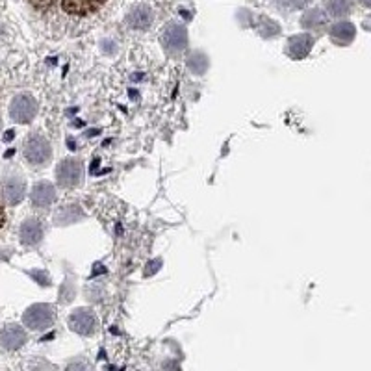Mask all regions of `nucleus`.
Returning <instances> with one entry per match:
<instances>
[{"label": "nucleus", "mask_w": 371, "mask_h": 371, "mask_svg": "<svg viewBox=\"0 0 371 371\" xmlns=\"http://www.w3.org/2000/svg\"><path fill=\"white\" fill-rule=\"evenodd\" d=\"M314 45V37L308 34H301V36H294L288 43V53L292 58H305L310 48Z\"/></svg>", "instance_id": "obj_11"}, {"label": "nucleus", "mask_w": 371, "mask_h": 371, "mask_svg": "<svg viewBox=\"0 0 371 371\" xmlns=\"http://www.w3.org/2000/svg\"><path fill=\"white\" fill-rule=\"evenodd\" d=\"M26 342V332H24L19 325H10L6 329L2 330L0 334V343L2 348H6L8 351H15L19 349L23 343Z\"/></svg>", "instance_id": "obj_10"}, {"label": "nucleus", "mask_w": 371, "mask_h": 371, "mask_svg": "<svg viewBox=\"0 0 371 371\" xmlns=\"http://www.w3.org/2000/svg\"><path fill=\"white\" fill-rule=\"evenodd\" d=\"M354 34H356V30H354V26L351 23H336L332 28H330V36H332V39L338 43H351L353 41Z\"/></svg>", "instance_id": "obj_14"}, {"label": "nucleus", "mask_w": 371, "mask_h": 371, "mask_svg": "<svg viewBox=\"0 0 371 371\" xmlns=\"http://www.w3.org/2000/svg\"><path fill=\"white\" fill-rule=\"evenodd\" d=\"M82 162L75 158H67L64 162H59L56 167V178L61 188H75L82 180Z\"/></svg>", "instance_id": "obj_2"}, {"label": "nucleus", "mask_w": 371, "mask_h": 371, "mask_svg": "<svg viewBox=\"0 0 371 371\" xmlns=\"http://www.w3.org/2000/svg\"><path fill=\"white\" fill-rule=\"evenodd\" d=\"M0 193H2V199L8 204H19L24 199V193H26V184H24L23 178L13 175V177L4 178V182L0 186Z\"/></svg>", "instance_id": "obj_6"}, {"label": "nucleus", "mask_w": 371, "mask_h": 371, "mask_svg": "<svg viewBox=\"0 0 371 371\" xmlns=\"http://www.w3.org/2000/svg\"><path fill=\"white\" fill-rule=\"evenodd\" d=\"M67 371H89V368L84 362H77V364H71L67 368Z\"/></svg>", "instance_id": "obj_18"}, {"label": "nucleus", "mask_w": 371, "mask_h": 371, "mask_svg": "<svg viewBox=\"0 0 371 371\" xmlns=\"http://www.w3.org/2000/svg\"><path fill=\"white\" fill-rule=\"evenodd\" d=\"M24 323L32 330H43L50 327L54 321L53 308L48 305H34L24 312Z\"/></svg>", "instance_id": "obj_5"}, {"label": "nucleus", "mask_w": 371, "mask_h": 371, "mask_svg": "<svg viewBox=\"0 0 371 371\" xmlns=\"http://www.w3.org/2000/svg\"><path fill=\"white\" fill-rule=\"evenodd\" d=\"M186 43H188V34H186V28H184L182 24L171 23L164 30V34H162V45L173 56L182 53L184 48H186Z\"/></svg>", "instance_id": "obj_3"}, {"label": "nucleus", "mask_w": 371, "mask_h": 371, "mask_svg": "<svg viewBox=\"0 0 371 371\" xmlns=\"http://www.w3.org/2000/svg\"><path fill=\"white\" fill-rule=\"evenodd\" d=\"M32 4L41 10V8L50 6V4H53V0H32Z\"/></svg>", "instance_id": "obj_19"}, {"label": "nucleus", "mask_w": 371, "mask_h": 371, "mask_svg": "<svg viewBox=\"0 0 371 371\" xmlns=\"http://www.w3.org/2000/svg\"><path fill=\"white\" fill-rule=\"evenodd\" d=\"M126 19L132 28H147L153 23V10L149 6H137L129 13Z\"/></svg>", "instance_id": "obj_13"}, {"label": "nucleus", "mask_w": 371, "mask_h": 371, "mask_svg": "<svg viewBox=\"0 0 371 371\" xmlns=\"http://www.w3.org/2000/svg\"><path fill=\"white\" fill-rule=\"evenodd\" d=\"M43 232H45V229H43L39 219H26L23 227H21V242H23L24 245H30V247H32V245H37V243L43 240Z\"/></svg>", "instance_id": "obj_9"}, {"label": "nucleus", "mask_w": 371, "mask_h": 371, "mask_svg": "<svg viewBox=\"0 0 371 371\" xmlns=\"http://www.w3.org/2000/svg\"><path fill=\"white\" fill-rule=\"evenodd\" d=\"M160 264H162V262H160V260H154V264L151 265V267H147V269H145V275H153V273L158 272Z\"/></svg>", "instance_id": "obj_20"}, {"label": "nucleus", "mask_w": 371, "mask_h": 371, "mask_svg": "<svg viewBox=\"0 0 371 371\" xmlns=\"http://www.w3.org/2000/svg\"><path fill=\"white\" fill-rule=\"evenodd\" d=\"M69 327H71L75 332H78V334L88 336L91 334L95 327H97V319H95L93 312H89V310L82 308V310H77V312L69 318Z\"/></svg>", "instance_id": "obj_8"}, {"label": "nucleus", "mask_w": 371, "mask_h": 371, "mask_svg": "<svg viewBox=\"0 0 371 371\" xmlns=\"http://www.w3.org/2000/svg\"><path fill=\"white\" fill-rule=\"evenodd\" d=\"M36 113L37 102L30 95H19L13 99L12 106H10V115L17 123H30L32 119L36 117Z\"/></svg>", "instance_id": "obj_4"}, {"label": "nucleus", "mask_w": 371, "mask_h": 371, "mask_svg": "<svg viewBox=\"0 0 371 371\" xmlns=\"http://www.w3.org/2000/svg\"><path fill=\"white\" fill-rule=\"evenodd\" d=\"M106 0H61V8L65 13L75 15V17H86L91 13L99 12Z\"/></svg>", "instance_id": "obj_7"}, {"label": "nucleus", "mask_w": 371, "mask_h": 371, "mask_svg": "<svg viewBox=\"0 0 371 371\" xmlns=\"http://www.w3.org/2000/svg\"><path fill=\"white\" fill-rule=\"evenodd\" d=\"M56 199V191L48 182H39L32 189V202L36 207H50Z\"/></svg>", "instance_id": "obj_12"}, {"label": "nucleus", "mask_w": 371, "mask_h": 371, "mask_svg": "<svg viewBox=\"0 0 371 371\" xmlns=\"http://www.w3.org/2000/svg\"><path fill=\"white\" fill-rule=\"evenodd\" d=\"M278 6L284 8V10H288V12H294V10H301V8H305L310 2V0H275Z\"/></svg>", "instance_id": "obj_17"}, {"label": "nucleus", "mask_w": 371, "mask_h": 371, "mask_svg": "<svg viewBox=\"0 0 371 371\" xmlns=\"http://www.w3.org/2000/svg\"><path fill=\"white\" fill-rule=\"evenodd\" d=\"M325 4H327V10L336 17L348 15L351 12V0H325Z\"/></svg>", "instance_id": "obj_15"}, {"label": "nucleus", "mask_w": 371, "mask_h": 371, "mask_svg": "<svg viewBox=\"0 0 371 371\" xmlns=\"http://www.w3.org/2000/svg\"><path fill=\"white\" fill-rule=\"evenodd\" d=\"M6 225V213H4V208L0 207V229Z\"/></svg>", "instance_id": "obj_21"}, {"label": "nucleus", "mask_w": 371, "mask_h": 371, "mask_svg": "<svg viewBox=\"0 0 371 371\" xmlns=\"http://www.w3.org/2000/svg\"><path fill=\"white\" fill-rule=\"evenodd\" d=\"M303 24L305 26H314V28H318V26H321V24H325V15L319 10H312L310 13H307L305 17H303Z\"/></svg>", "instance_id": "obj_16"}, {"label": "nucleus", "mask_w": 371, "mask_h": 371, "mask_svg": "<svg viewBox=\"0 0 371 371\" xmlns=\"http://www.w3.org/2000/svg\"><path fill=\"white\" fill-rule=\"evenodd\" d=\"M53 156V149L50 143L41 136H30L24 143V158L32 165H43L47 164Z\"/></svg>", "instance_id": "obj_1"}]
</instances>
